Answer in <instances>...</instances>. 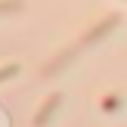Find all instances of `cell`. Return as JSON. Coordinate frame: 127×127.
<instances>
[{"mask_svg":"<svg viewBox=\"0 0 127 127\" xmlns=\"http://www.w3.org/2000/svg\"><path fill=\"white\" fill-rule=\"evenodd\" d=\"M59 99H62V96H59V93H56V96H53V99H50V102H47V109H43L40 115H37V124H43V121H47V115H50V112L56 109V105H59Z\"/></svg>","mask_w":127,"mask_h":127,"instance_id":"cell-1","label":"cell"},{"mask_svg":"<svg viewBox=\"0 0 127 127\" xmlns=\"http://www.w3.org/2000/svg\"><path fill=\"white\" fill-rule=\"evenodd\" d=\"M12 71H16V68H12V65H9V68H3V71H0V81H3V78H9Z\"/></svg>","mask_w":127,"mask_h":127,"instance_id":"cell-2","label":"cell"}]
</instances>
